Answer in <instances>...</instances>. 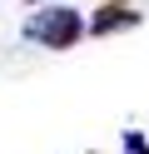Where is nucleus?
Returning a JSON list of instances; mask_svg holds the SVG:
<instances>
[{
  "label": "nucleus",
  "instance_id": "1",
  "mask_svg": "<svg viewBox=\"0 0 149 154\" xmlns=\"http://www.w3.org/2000/svg\"><path fill=\"white\" fill-rule=\"evenodd\" d=\"M79 35H85V15L70 10V5H45L25 20V40L45 45V50H70Z\"/></svg>",
  "mask_w": 149,
  "mask_h": 154
},
{
  "label": "nucleus",
  "instance_id": "2",
  "mask_svg": "<svg viewBox=\"0 0 149 154\" xmlns=\"http://www.w3.org/2000/svg\"><path fill=\"white\" fill-rule=\"evenodd\" d=\"M134 20H139V15L129 10V5H104V10L89 20V30H95V35H114V30H129Z\"/></svg>",
  "mask_w": 149,
  "mask_h": 154
},
{
  "label": "nucleus",
  "instance_id": "3",
  "mask_svg": "<svg viewBox=\"0 0 149 154\" xmlns=\"http://www.w3.org/2000/svg\"><path fill=\"white\" fill-rule=\"evenodd\" d=\"M124 149H129V154H144V139H139V134H129V139H124Z\"/></svg>",
  "mask_w": 149,
  "mask_h": 154
}]
</instances>
